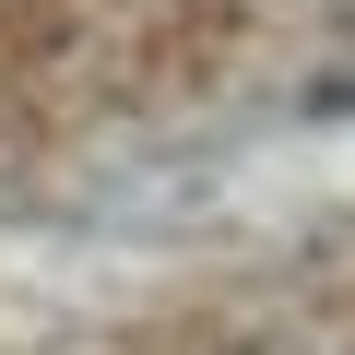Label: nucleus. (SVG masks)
Listing matches in <instances>:
<instances>
[{
  "label": "nucleus",
  "instance_id": "nucleus-1",
  "mask_svg": "<svg viewBox=\"0 0 355 355\" xmlns=\"http://www.w3.org/2000/svg\"><path fill=\"white\" fill-rule=\"evenodd\" d=\"M95 355H355V190L142 225L95 296Z\"/></svg>",
  "mask_w": 355,
  "mask_h": 355
}]
</instances>
